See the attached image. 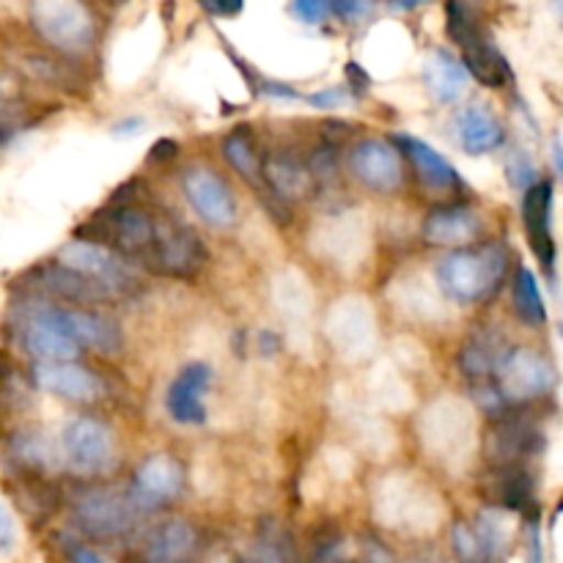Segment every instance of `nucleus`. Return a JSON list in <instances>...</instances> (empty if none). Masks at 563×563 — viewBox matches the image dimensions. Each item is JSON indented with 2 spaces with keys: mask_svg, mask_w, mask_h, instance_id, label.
I'll list each match as a JSON object with an SVG mask.
<instances>
[{
  "mask_svg": "<svg viewBox=\"0 0 563 563\" xmlns=\"http://www.w3.org/2000/svg\"><path fill=\"white\" fill-rule=\"evenodd\" d=\"M509 247L504 242H482L449 253L438 264V286L449 300L478 302L487 300L506 278Z\"/></svg>",
  "mask_w": 563,
  "mask_h": 563,
  "instance_id": "1",
  "label": "nucleus"
},
{
  "mask_svg": "<svg viewBox=\"0 0 563 563\" xmlns=\"http://www.w3.org/2000/svg\"><path fill=\"white\" fill-rule=\"evenodd\" d=\"M159 214L141 203H119L104 212H97L82 229H77V240L97 242L108 251L119 253L121 258L141 262L157 236Z\"/></svg>",
  "mask_w": 563,
  "mask_h": 563,
  "instance_id": "2",
  "label": "nucleus"
},
{
  "mask_svg": "<svg viewBox=\"0 0 563 563\" xmlns=\"http://www.w3.org/2000/svg\"><path fill=\"white\" fill-rule=\"evenodd\" d=\"M31 25L60 55H82L97 42V20L86 0H31Z\"/></svg>",
  "mask_w": 563,
  "mask_h": 563,
  "instance_id": "3",
  "label": "nucleus"
},
{
  "mask_svg": "<svg viewBox=\"0 0 563 563\" xmlns=\"http://www.w3.org/2000/svg\"><path fill=\"white\" fill-rule=\"evenodd\" d=\"M141 506L135 504L130 489L121 487H88L71 504V522L80 533L108 542L130 533L141 520Z\"/></svg>",
  "mask_w": 563,
  "mask_h": 563,
  "instance_id": "4",
  "label": "nucleus"
},
{
  "mask_svg": "<svg viewBox=\"0 0 563 563\" xmlns=\"http://www.w3.org/2000/svg\"><path fill=\"white\" fill-rule=\"evenodd\" d=\"M143 267L165 278H196L207 264V247L201 236L187 225L176 223L170 214H159L157 236L146 256L141 258Z\"/></svg>",
  "mask_w": 563,
  "mask_h": 563,
  "instance_id": "5",
  "label": "nucleus"
},
{
  "mask_svg": "<svg viewBox=\"0 0 563 563\" xmlns=\"http://www.w3.org/2000/svg\"><path fill=\"white\" fill-rule=\"evenodd\" d=\"M64 456L66 465L77 476H104L115 467L119 445L113 429L99 418H75L64 429Z\"/></svg>",
  "mask_w": 563,
  "mask_h": 563,
  "instance_id": "6",
  "label": "nucleus"
},
{
  "mask_svg": "<svg viewBox=\"0 0 563 563\" xmlns=\"http://www.w3.org/2000/svg\"><path fill=\"white\" fill-rule=\"evenodd\" d=\"M476 427H473L471 410L460 401L443 399L429 407L423 416V440L427 449L440 456V462H465L473 449Z\"/></svg>",
  "mask_w": 563,
  "mask_h": 563,
  "instance_id": "7",
  "label": "nucleus"
},
{
  "mask_svg": "<svg viewBox=\"0 0 563 563\" xmlns=\"http://www.w3.org/2000/svg\"><path fill=\"white\" fill-rule=\"evenodd\" d=\"M555 385V368L542 352L528 350H509V355L500 363L498 374H495V388L504 396V401L511 405H522V401L539 399V396L550 394Z\"/></svg>",
  "mask_w": 563,
  "mask_h": 563,
  "instance_id": "8",
  "label": "nucleus"
},
{
  "mask_svg": "<svg viewBox=\"0 0 563 563\" xmlns=\"http://www.w3.org/2000/svg\"><path fill=\"white\" fill-rule=\"evenodd\" d=\"M58 264L75 269V273L86 275V278L97 280L104 289L113 291L115 297L126 295L130 289H135V275H132L126 258H121L119 253L108 251V247L97 245V242L86 240H71L69 245L60 247Z\"/></svg>",
  "mask_w": 563,
  "mask_h": 563,
  "instance_id": "9",
  "label": "nucleus"
},
{
  "mask_svg": "<svg viewBox=\"0 0 563 563\" xmlns=\"http://www.w3.org/2000/svg\"><path fill=\"white\" fill-rule=\"evenodd\" d=\"M350 170L363 187L374 192H394L405 181L399 146L383 137H368L357 143L350 154Z\"/></svg>",
  "mask_w": 563,
  "mask_h": 563,
  "instance_id": "10",
  "label": "nucleus"
},
{
  "mask_svg": "<svg viewBox=\"0 0 563 563\" xmlns=\"http://www.w3.org/2000/svg\"><path fill=\"white\" fill-rule=\"evenodd\" d=\"M185 489V467L176 456L154 454L137 465L135 478H132V498L141 506V511H157L165 504L176 500Z\"/></svg>",
  "mask_w": 563,
  "mask_h": 563,
  "instance_id": "11",
  "label": "nucleus"
},
{
  "mask_svg": "<svg viewBox=\"0 0 563 563\" xmlns=\"http://www.w3.org/2000/svg\"><path fill=\"white\" fill-rule=\"evenodd\" d=\"M185 196L190 207L196 209L203 223L214 229H229L236 220V201L231 187L212 168L196 165L185 174Z\"/></svg>",
  "mask_w": 563,
  "mask_h": 563,
  "instance_id": "12",
  "label": "nucleus"
},
{
  "mask_svg": "<svg viewBox=\"0 0 563 563\" xmlns=\"http://www.w3.org/2000/svg\"><path fill=\"white\" fill-rule=\"evenodd\" d=\"M201 555V533L187 520H168L143 537L135 563H196Z\"/></svg>",
  "mask_w": 563,
  "mask_h": 563,
  "instance_id": "13",
  "label": "nucleus"
},
{
  "mask_svg": "<svg viewBox=\"0 0 563 563\" xmlns=\"http://www.w3.org/2000/svg\"><path fill=\"white\" fill-rule=\"evenodd\" d=\"M22 344L38 363L75 361V355L80 352V344L66 328L60 308H42L38 313H33L22 333Z\"/></svg>",
  "mask_w": 563,
  "mask_h": 563,
  "instance_id": "14",
  "label": "nucleus"
},
{
  "mask_svg": "<svg viewBox=\"0 0 563 563\" xmlns=\"http://www.w3.org/2000/svg\"><path fill=\"white\" fill-rule=\"evenodd\" d=\"M328 333L333 339L335 350L346 357H363L374 346V313L368 302L357 297L335 302L328 317Z\"/></svg>",
  "mask_w": 563,
  "mask_h": 563,
  "instance_id": "15",
  "label": "nucleus"
},
{
  "mask_svg": "<svg viewBox=\"0 0 563 563\" xmlns=\"http://www.w3.org/2000/svg\"><path fill=\"white\" fill-rule=\"evenodd\" d=\"M31 289L42 291V295L53 297V300L71 302V306H93V302L113 300V291L104 289L97 280L86 278V275L75 273V269L64 267L58 262L42 264L31 273Z\"/></svg>",
  "mask_w": 563,
  "mask_h": 563,
  "instance_id": "16",
  "label": "nucleus"
},
{
  "mask_svg": "<svg viewBox=\"0 0 563 563\" xmlns=\"http://www.w3.org/2000/svg\"><path fill=\"white\" fill-rule=\"evenodd\" d=\"M262 181L264 190L284 203L308 201L317 192L308 163L289 152H267L262 154Z\"/></svg>",
  "mask_w": 563,
  "mask_h": 563,
  "instance_id": "17",
  "label": "nucleus"
},
{
  "mask_svg": "<svg viewBox=\"0 0 563 563\" xmlns=\"http://www.w3.org/2000/svg\"><path fill=\"white\" fill-rule=\"evenodd\" d=\"M509 341H506V335L500 330L482 324L462 344L460 372L465 374V379L471 385L495 383V374H498L500 363L509 355Z\"/></svg>",
  "mask_w": 563,
  "mask_h": 563,
  "instance_id": "18",
  "label": "nucleus"
},
{
  "mask_svg": "<svg viewBox=\"0 0 563 563\" xmlns=\"http://www.w3.org/2000/svg\"><path fill=\"white\" fill-rule=\"evenodd\" d=\"M542 445V434L526 418H500L493 429H489L487 440H484V454L493 465L498 467H515L522 460L533 456Z\"/></svg>",
  "mask_w": 563,
  "mask_h": 563,
  "instance_id": "19",
  "label": "nucleus"
},
{
  "mask_svg": "<svg viewBox=\"0 0 563 563\" xmlns=\"http://www.w3.org/2000/svg\"><path fill=\"white\" fill-rule=\"evenodd\" d=\"M209 383H212V372L203 363H190L181 368L168 385L165 394V407L168 416L181 427H198L207 421V405H203V394H207Z\"/></svg>",
  "mask_w": 563,
  "mask_h": 563,
  "instance_id": "20",
  "label": "nucleus"
},
{
  "mask_svg": "<svg viewBox=\"0 0 563 563\" xmlns=\"http://www.w3.org/2000/svg\"><path fill=\"white\" fill-rule=\"evenodd\" d=\"M33 379L47 394L60 396L66 401H77V405H88L102 396V383L91 368L80 366V363H36L33 366Z\"/></svg>",
  "mask_w": 563,
  "mask_h": 563,
  "instance_id": "21",
  "label": "nucleus"
},
{
  "mask_svg": "<svg viewBox=\"0 0 563 563\" xmlns=\"http://www.w3.org/2000/svg\"><path fill=\"white\" fill-rule=\"evenodd\" d=\"M522 220H526L528 242L539 262L548 267L555 264V240H553V185L537 181L522 192Z\"/></svg>",
  "mask_w": 563,
  "mask_h": 563,
  "instance_id": "22",
  "label": "nucleus"
},
{
  "mask_svg": "<svg viewBox=\"0 0 563 563\" xmlns=\"http://www.w3.org/2000/svg\"><path fill=\"white\" fill-rule=\"evenodd\" d=\"M478 231H482V220L471 207H462V203L432 209L423 220V240L438 247L471 245L476 242Z\"/></svg>",
  "mask_w": 563,
  "mask_h": 563,
  "instance_id": "23",
  "label": "nucleus"
},
{
  "mask_svg": "<svg viewBox=\"0 0 563 563\" xmlns=\"http://www.w3.org/2000/svg\"><path fill=\"white\" fill-rule=\"evenodd\" d=\"M64 311V322L69 328V333L75 335V341L88 350H97L102 355H115L124 344L121 339V328L110 313L102 311H88V308H75V311Z\"/></svg>",
  "mask_w": 563,
  "mask_h": 563,
  "instance_id": "24",
  "label": "nucleus"
},
{
  "mask_svg": "<svg viewBox=\"0 0 563 563\" xmlns=\"http://www.w3.org/2000/svg\"><path fill=\"white\" fill-rule=\"evenodd\" d=\"M396 143L401 146L399 152L410 157L418 179H421L429 190L449 192V190H456V187L462 185L456 168L443 157V154L438 152V148H432L429 143L418 141V137H410V135H399L396 137Z\"/></svg>",
  "mask_w": 563,
  "mask_h": 563,
  "instance_id": "25",
  "label": "nucleus"
},
{
  "mask_svg": "<svg viewBox=\"0 0 563 563\" xmlns=\"http://www.w3.org/2000/svg\"><path fill=\"white\" fill-rule=\"evenodd\" d=\"M456 135L465 152L487 154L504 143V126L487 104H467L456 115Z\"/></svg>",
  "mask_w": 563,
  "mask_h": 563,
  "instance_id": "26",
  "label": "nucleus"
},
{
  "mask_svg": "<svg viewBox=\"0 0 563 563\" xmlns=\"http://www.w3.org/2000/svg\"><path fill=\"white\" fill-rule=\"evenodd\" d=\"M467 77L471 75L465 71L462 60L454 58L449 49H434L423 64V82L438 102H460L467 91Z\"/></svg>",
  "mask_w": 563,
  "mask_h": 563,
  "instance_id": "27",
  "label": "nucleus"
},
{
  "mask_svg": "<svg viewBox=\"0 0 563 563\" xmlns=\"http://www.w3.org/2000/svg\"><path fill=\"white\" fill-rule=\"evenodd\" d=\"M462 66H465L467 75H473L487 88H500L511 80L509 60L504 58V53L495 47L489 36L462 47Z\"/></svg>",
  "mask_w": 563,
  "mask_h": 563,
  "instance_id": "28",
  "label": "nucleus"
},
{
  "mask_svg": "<svg viewBox=\"0 0 563 563\" xmlns=\"http://www.w3.org/2000/svg\"><path fill=\"white\" fill-rule=\"evenodd\" d=\"M223 157L247 185L264 190L262 152H258L256 135H253L247 126H240V130L229 132V135L223 137Z\"/></svg>",
  "mask_w": 563,
  "mask_h": 563,
  "instance_id": "29",
  "label": "nucleus"
},
{
  "mask_svg": "<svg viewBox=\"0 0 563 563\" xmlns=\"http://www.w3.org/2000/svg\"><path fill=\"white\" fill-rule=\"evenodd\" d=\"M9 460L20 471L44 473L55 467V449L42 429H25L9 440Z\"/></svg>",
  "mask_w": 563,
  "mask_h": 563,
  "instance_id": "30",
  "label": "nucleus"
},
{
  "mask_svg": "<svg viewBox=\"0 0 563 563\" xmlns=\"http://www.w3.org/2000/svg\"><path fill=\"white\" fill-rule=\"evenodd\" d=\"M236 563H297L295 539L275 522H264L251 548L236 559Z\"/></svg>",
  "mask_w": 563,
  "mask_h": 563,
  "instance_id": "31",
  "label": "nucleus"
},
{
  "mask_svg": "<svg viewBox=\"0 0 563 563\" xmlns=\"http://www.w3.org/2000/svg\"><path fill=\"white\" fill-rule=\"evenodd\" d=\"M478 533V542H482L487 563L504 561L511 553V544H515V526H511L509 515L504 509H484L478 511L476 522H473Z\"/></svg>",
  "mask_w": 563,
  "mask_h": 563,
  "instance_id": "32",
  "label": "nucleus"
},
{
  "mask_svg": "<svg viewBox=\"0 0 563 563\" xmlns=\"http://www.w3.org/2000/svg\"><path fill=\"white\" fill-rule=\"evenodd\" d=\"M493 495L498 509L504 511H526L533 504V478L526 467H500L495 476Z\"/></svg>",
  "mask_w": 563,
  "mask_h": 563,
  "instance_id": "33",
  "label": "nucleus"
},
{
  "mask_svg": "<svg viewBox=\"0 0 563 563\" xmlns=\"http://www.w3.org/2000/svg\"><path fill=\"white\" fill-rule=\"evenodd\" d=\"M449 33L460 47L487 36L484 31V0H449Z\"/></svg>",
  "mask_w": 563,
  "mask_h": 563,
  "instance_id": "34",
  "label": "nucleus"
},
{
  "mask_svg": "<svg viewBox=\"0 0 563 563\" xmlns=\"http://www.w3.org/2000/svg\"><path fill=\"white\" fill-rule=\"evenodd\" d=\"M275 308L289 322L306 324V319L311 317V291H308L302 275L284 273L280 278H275Z\"/></svg>",
  "mask_w": 563,
  "mask_h": 563,
  "instance_id": "35",
  "label": "nucleus"
},
{
  "mask_svg": "<svg viewBox=\"0 0 563 563\" xmlns=\"http://www.w3.org/2000/svg\"><path fill=\"white\" fill-rule=\"evenodd\" d=\"M515 311L531 328H544L548 322V306L531 267H520L515 275Z\"/></svg>",
  "mask_w": 563,
  "mask_h": 563,
  "instance_id": "36",
  "label": "nucleus"
},
{
  "mask_svg": "<svg viewBox=\"0 0 563 563\" xmlns=\"http://www.w3.org/2000/svg\"><path fill=\"white\" fill-rule=\"evenodd\" d=\"M16 66L25 71L27 77L38 82H47V86H69L71 82V69L53 53H42V49H27V53L16 55Z\"/></svg>",
  "mask_w": 563,
  "mask_h": 563,
  "instance_id": "37",
  "label": "nucleus"
},
{
  "mask_svg": "<svg viewBox=\"0 0 563 563\" xmlns=\"http://www.w3.org/2000/svg\"><path fill=\"white\" fill-rule=\"evenodd\" d=\"M451 544H454V553L460 555L462 563H487L476 528L471 522H454V528H451Z\"/></svg>",
  "mask_w": 563,
  "mask_h": 563,
  "instance_id": "38",
  "label": "nucleus"
},
{
  "mask_svg": "<svg viewBox=\"0 0 563 563\" xmlns=\"http://www.w3.org/2000/svg\"><path fill=\"white\" fill-rule=\"evenodd\" d=\"M506 174H509V181L515 190L526 192L528 187L537 185V165L528 157V152L522 148H515V152L506 157Z\"/></svg>",
  "mask_w": 563,
  "mask_h": 563,
  "instance_id": "39",
  "label": "nucleus"
},
{
  "mask_svg": "<svg viewBox=\"0 0 563 563\" xmlns=\"http://www.w3.org/2000/svg\"><path fill=\"white\" fill-rule=\"evenodd\" d=\"M291 9H295L297 20L308 22V25H319V22L328 20L330 11H333V0H295Z\"/></svg>",
  "mask_w": 563,
  "mask_h": 563,
  "instance_id": "40",
  "label": "nucleus"
},
{
  "mask_svg": "<svg viewBox=\"0 0 563 563\" xmlns=\"http://www.w3.org/2000/svg\"><path fill=\"white\" fill-rule=\"evenodd\" d=\"M377 0H333V11L346 22H361L366 20L374 11Z\"/></svg>",
  "mask_w": 563,
  "mask_h": 563,
  "instance_id": "41",
  "label": "nucleus"
},
{
  "mask_svg": "<svg viewBox=\"0 0 563 563\" xmlns=\"http://www.w3.org/2000/svg\"><path fill=\"white\" fill-rule=\"evenodd\" d=\"M363 563H399V559H396L379 539L368 537L366 542H363Z\"/></svg>",
  "mask_w": 563,
  "mask_h": 563,
  "instance_id": "42",
  "label": "nucleus"
},
{
  "mask_svg": "<svg viewBox=\"0 0 563 563\" xmlns=\"http://www.w3.org/2000/svg\"><path fill=\"white\" fill-rule=\"evenodd\" d=\"M198 5L214 16H234L242 9V0H198Z\"/></svg>",
  "mask_w": 563,
  "mask_h": 563,
  "instance_id": "43",
  "label": "nucleus"
},
{
  "mask_svg": "<svg viewBox=\"0 0 563 563\" xmlns=\"http://www.w3.org/2000/svg\"><path fill=\"white\" fill-rule=\"evenodd\" d=\"M14 520H11L9 509H5L3 504H0V553H5V550H11V544H14Z\"/></svg>",
  "mask_w": 563,
  "mask_h": 563,
  "instance_id": "44",
  "label": "nucleus"
},
{
  "mask_svg": "<svg viewBox=\"0 0 563 563\" xmlns=\"http://www.w3.org/2000/svg\"><path fill=\"white\" fill-rule=\"evenodd\" d=\"M69 561H71V563H110V561H104L102 555L93 553V550L80 548V544L69 550Z\"/></svg>",
  "mask_w": 563,
  "mask_h": 563,
  "instance_id": "45",
  "label": "nucleus"
},
{
  "mask_svg": "<svg viewBox=\"0 0 563 563\" xmlns=\"http://www.w3.org/2000/svg\"><path fill=\"white\" fill-rule=\"evenodd\" d=\"M341 99V91H324V93H313L308 97V102L317 104V108H328V104H335Z\"/></svg>",
  "mask_w": 563,
  "mask_h": 563,
  "instance_id": "46",
  "label": "nucleus"
},
{
  "mask_svg": "<svg viewBox=\"0 0 563 563\" xmlns=\"http://www.w3.org/2000/svg\"><path fill=\"white\" fill-rule=\"evenodd\" d=\"M388 3L394 5V9H399V11H416L418 5L429 3V0H388Z\"/></svg>",
  "mask_w": 563,
  "mask_h": 563,
  "instance_id": "47",
  "label": "nucleus"
},
{
  "mask_svg": "<svg viewBox=\"0 0 563 563\" xmlns=\"http://www.w3.org/2000/svg\"><path fill=\"white\" fill-rule=\"evenodd\" d=\"M531 563H542V539L537 531L531 537Z\"/></svg>",
  "mask_w": 563,
  "mask_h": 563,
  "instance_id": "48",
  "label": "nucleus"
},
{
  "mask_svg": "<svg viewBox=\"0 0 563 563\" xmlns=\"http://www.w3.org/2000/svg\"><path fill=\"white\" fill-rule=\"evenodd\" d=\"M416 563H438V561H432V559H421V561H416Z\"/></svg>",
  "mask_w": 563,
  "mask_h": 563,
  "instance_id": "49",
  "label": "nucleus"
}]
</instances>
